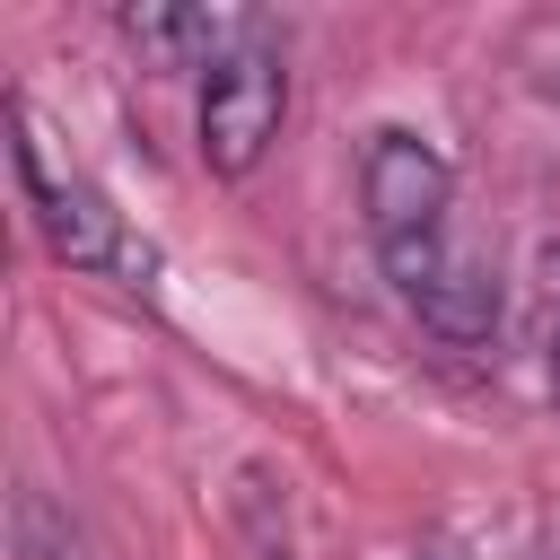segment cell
I'll return each mask as SVG.
<instances>
[{"label": "cell", "mask_w": 560, "mask_h": 560, "mask_svg": "<svg viewBox=\"0 0 560 560\" xmlns=\"http://www.w3.org/2000/svg\"><path fill=\"white\" fill-rule=\"evenodd\" d=\"M18 175H26V201H35L44 245H52L70 271H114V280L149 289L158 254L122 228V210H114L88 175H70V166H52V158H44V131H35V114H26V105H18Z\"/></svg>", "instance_id": "obj_1"}, {"label": "cell", "mask_w": 560, "mask_h": 560, "mask_svg": "<svg viewBox=\"0 0 560 560\" xmlns=\"http://www.w3.org/2000/svg\"><path fill=\"white\" fill-rule=\"evenodd\" d=\"M280 114H289V70H280V52H271V44L228 52V61L201 79V166L228 175V184H245V175L271 158Z\"/></svg>", "instance_id": "obj_2"}, {"label": "cell", "mask_w": 560, "mask_h": 560, "mask_svg": "<svg viewBox=\"0 0 560 560\" xmlns=\"http://www.w3.org/2000/svg\"><path fill=\"white\" fill-rule=\"evenodd\" d=\"M385 280L411 298V315H420L438 341H490V332H499V271H490L472 245H455L446 228L420 236V245H394V254H385Z\"/></svg>", "instance_id": "obj_3"}, {"label": "cell", "mask_w": 560, "mask_h": 560, "mask_svg": "<svg viewBox=\"0 0 560 560\" xmlns=\"http://www.w3.org/2000/svg\"><path fill=\"white\" fill-rule=\"evenodd\" d=\"M359 201H368L376 254H394V245H420V236L446 228L455 175H446V158H438L420 131H376L368 158H359Z\"/></svg>", "instance_id": "obj_4"}, {"label": "cell", "mask_w": 560, "mask_h": 560, "mask_svg": "<svg viewBox=\"0 0 560 560\" xmlns=\"http://www.w3.org/2000/svg\"><path fill=\"white\" fill-rule=\"evenodd\" d=\"M122 26H131L158 61H175V70H219L228 52L262 44V18H236V9H131Z\"/></svg>", "instance_id": "obj_5"}, {"label": "cell", "mask_w": 560, "mask_h": 560, "mask_svg": "<svg viewBox=\"0 0 560 560\" xmlns=\"http://www.w3.org/2000/svg\"><path fill=\"white\" fill-rule=\"evenodd\" d=\"M18 560H88V542L70 534V516H61L44 490L18 499Z\"/></svg>", "instance_id": "obj_6"}, {"label": "cell", "mask_w": 560, "mask_h": 560, "mask_svg": "<svg viewBox=\"0 0 560 560\" xmlns=\"http://www.w3.org/2000/svg\"><path fill=\"white\" fill-rule=\"evenodd\" d=\"M551 402H560V332H551Z\"/></svg>", "instance_id": "obj_7"}]
</instances>
